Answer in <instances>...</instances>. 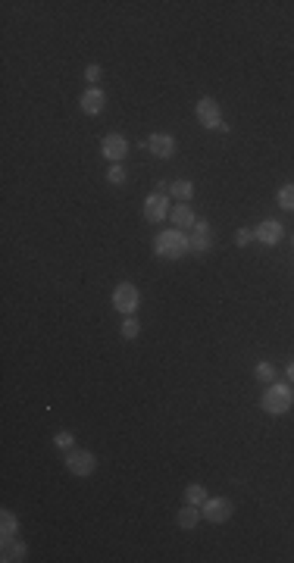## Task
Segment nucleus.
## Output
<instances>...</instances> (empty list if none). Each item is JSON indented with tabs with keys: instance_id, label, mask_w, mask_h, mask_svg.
Returning <instances> with one entry per match:
<instances>
[{
	"instance_id": "nucleus-1",
	"label": "nucleus",
	"mask_w": 294,
	"mask_h": 563,
	"mask_svg": "<svg viewBox=\"0 0 294 563\" xmlns=\"http://www.w3.org/2000/svg\"><path fill=\"white\" fill-rule=\"evenodd\" d=\"M188 251H191V247H188V238L182 229L157 232V238H154V254H157L160 260H182Z\"/></svg>"
},
{
	"instance_id": "nucleus-2",
	"label": "nucleus",
	"mask_w": 294,
	"mask_h": 563,
	"mask_svg": "<svg viewBox=\"0 0 294 563\" xmlns=\"http://www.w3.org/2000/svg\"><path fill=\"white\" fill-rule=\"evenodd\" d=\"M260 407L266 410L269 416H282L294 407V388L288 382H269L266 391L260 398Z\"/></svg>"
},
{
	"instance_id": "nucleus-3",
	"label": "nucleus",
	"mask_w": 294,
	"mask_h": 563,
	"mask_svg": "<svg viewBox=\"0 0 294 563\" xmlns=\"http://www.w3.org/2000/svg\"><path fill=\"white\" fill-rule=\"evenodd\" d=\"M194 116H198V123L204 125V129L222 132V135L229 132V123L222 119V107H219L216 97H200V101L194 103Z\"/></svg>"
},
{
	"instance_id": "nucleus-4",
	"label": "nucleus",
	"mask_w": 294,
	"mask_h": 563,
	"mask_svg": "<svg viewBox=\"0 0 294 563\" xmlns=\"http://www.w3.org/2000/svg\"><path fill=\"white\" fill-rule=\"evenodd\" d=\"M138 304H141V291H138L132 282H119V285L113 288V307H116L123 316H135Z\"/></svg>"
},
{
	"instance_id": "nucleus-5",
	"label": "nucleus",
	"mask_w": 294,
	"mask_h": 563,
	"mask_svg": "<svg viewBox=\"0 0 294 563\" xmlns=\"http://www.w3.org/2000/svg\"><path fill=\"white\" fill-rule=\"evenodd\" d=\"M66 469H69L72 475H78V479H85V475H94L97 457L91 454V451H85V448H72V451H66Z\"/></svg>"
},
{
	"instance_id": "nucleus-6",
	"label": "nucleus",
	"mask_w": 294,
	"mask_h": 563,
	"mask_svg": "<svg viewBox=\"0 0 294 563\" xmlns=\"http://www.w3.org/2000/svg\"><path fill=\"white\" fill-rule=\"evenodd\" d=\"M141 213H144V219H147V223H163V219H169V213H172L169 194H160V191L147 194V197H144Z\"/></svg>"
},
{
	"instance_id": "nucleus-7",
	"label": "nucleus",
	"mask_w": 294,
	"mask_h": 563,
	"mask_svg": "<svg viewBox=\"0 0 294 563\" xmlns=\"http://www.w3.org/2000/svg\"><path fill=\"white\" fill-rule=\"evenodd\" d=\"M101 154L107 156L109 163H123L125 156H129V138L119 135V132H109V135H103Z\"/></svg>"
},
{
	"instance_id": "nucleus-8",
	"label": "nucleus",
	"mask_w": 294,
	"mask_h": 563,
	"mask_svg": "<svg viewBox=\"0 0 294 563\" xmlns=\"http://www.w3.org/2000/svg\"><path fill=\"white\" fill-rule=\"evenodd\" d=\"M232 501H229V498H207V501L204 504H200V513H204V520L207 522H216V526H219V522H226L229 520V516H232Z\"/></svg>"
},
{
	"instance_id": "nucleus-9",
	"label": "nucleus",
	"mask_w": 294,
	"mask_h": 563,
	"mask_svg": "<svg viewBox=\"0 0 294 563\" xmlns=\"http://www.w3.org/2000/svg\"><path fill=\"white\" fill-rule=\"evenodd\" d=\"M176 138L169 135V132H154L151 138H147V150H151V156H157V160H169V156H176Z\"/></svg>"
},
{
	"instance_id": "nucleus-10",
	"label": "nucleus",
	"mask_w": 294,
	"mask_h": 563,
	"mask_svg": "<svg viewBox=\"0 0 294 563\" xmlns=\"http://www.w3.org/2000/svg\"><path fill=\"white\" fill-rule=\"evenodd\" d=\"M253 235H257V241H260V245L273 247V245H279L282 238H285V225H282L279 219H263V223L253 229Z\"/></svg>"
},
{
	"instance_id": "nucleus-11",
	"label": "nucleus",
	"mask_w": 294,
	"mask_h": 563,
	"mask_svg": "<svg viewBox=\"0 0 294 563\" xmlns=\"http://www.w3.org/2000/svg\"><path fill=\"white\" fill-rule=\"evenodd\" d=\"M28 554L25 542L19 535H3V544H0V560L3 563H22Z\"/></svg>"
},
{
	"instance_id": "nucleus-12",
	"label": "nucleus",
	"mask_w": 294,
	"mask_h": 563,
	"mask_svg": "<svg viewBox=\"0 0 294 563\" xmlns=\"http://www.w3.org/2000/svg\"><path fill=\"white\" fill-rule=\"evenodd\" d=\"M78 107H82L85 116H101L103 107H107V91L103 88H88L82 97H78Z\"/></svg>"
},
{
	"instance_id": "nucleus-13",
	"label": "nucleus",
	"mask_w": 294,
	"mask_h": 563,
	"mask_svg": "<svg viewBox=\"0 0 294 563\" xmlns=\"http://www.w3.org/2000/svg\"><path fill=\"white\" fill-rule=\"evenodd\" d=\"M169 219H172V229H182V232L194 229V223H198L191 204H176L172 207V213H169Z\"/></svg>"
},
{
	"instance_id": "nucleus-14",
	"label": "nucleus",
	"mask_w": 294,
	"mask_h": 563,
	"mask_svg": "<svg viewBox=\"0 0 294 563\" xmlns=\"http://www.w3.org/2000/svg\"><path fill=\"white\" fill-rule=\"evenodd\" d=\"M200 520H204V513H200V507H194V504H185V507L178 510V516H176L178 529H185V532H194V529H198Z\"/></svg>"
},
{
	"instance_id": "nucleus-15",
	"label": "nucleus",
	"mask_w": 294,
	"mask_h": 563,
	"mask_svg": "<svg viewBox=\"0 0 294 563\" xmlns=\"http://www.w3.org/2000/svg\"><path fill=\"white\" fill-rule=\"evenodd\" d=\"M169 197H176L178 204H188L194 197V185L188 182V178H176V182L169 185Z\"/></svg>"
},
{
	"instance_id": "nucleus-16",
	"label": "nucleus",
	"mask_w": 294,
	"mask_h": 563,
	"mask_svg": "<svg viewBox=\"0 0 294 563\" xmlns=\"http://www.w3.org/2000/svg\"><path fill=\"white\" fill-rule=\"evenodd\" d=\"M275 204L282 207V210L294 213V182H285L279 188V194H275Z\"/></svg>"
},
{
	"instance_id": "nucleus-17",
	"label": "nucleus",
	"mask_w": 294,
	"mask_h": 563,
	"mask_svg": "<svg viewBox=\"0 0 294 563\" xmlns=\"http://www.w3.org/2000/svg\"><path fill=\"white\" fill-rule=\"evenodd\" d=\"M207 498H210V495H207V489L200 485V482H191V485L185 489V504H194V507H200Z\"/></svg>"
},
{
	"instance_id": "nucleus-18",
	"label": "nucleus",
	"mask_w": 294,
	"mask_h": 563,
	"mask_svg": "<svg viewBox=\"0 0 294 563\" xmlns=\"http://www.w3.org/2000/svg\"><path fill=\"white\" fill-rule=\"evenodd\" d=\"M0 532H3V535H19V520H16L13 510H3V513H0Z\"/></svg>"
},
{
	"instance_id": "nucleus-19",
	"label": "nucleus",
	"mask_w": 294,
	"mask_h": 563,
	"mask_svg": "<svg viewBox=\"0 0 294 563\" xmlns=\"http://www.w3.org/2000/svg\"><path fill=\"white\" fill-rule=\"evenodd\" d=\"M138 332H141V323H138V316H125V323L119 326V335H123L125 341H135Z\"/></svg>"
},
{
	"instance_id": "nucleus-20",
	"label": "nucleus",
	"mask_w": 294,
	"mask_h": 563,
	"mask_svg": "<svg viewBox=\"0 0 294 563\" xmlns=\"http://www.w3.org/2000/svg\"><path fill=\"white\" fill-rule=\"evenodd\" d=\"M253 376H257V382H266V385H269V382H275V367L263 360V363H257V367H253Z\"/></svg>"
},
{
	"instance_id": "nucleus-21",
	"label": "nucleus",
	"mask_w": 294,
	"mask_h": 563,
	"mask_svg": "<svg viewBox=\"0 0 294 563\" xmlns=\"http://www.w3.org/2000/svg\"><path fill=\"white\" fill-rule=\"evenodd\" d=\"M125 178H129V172H125L123 163H109V170H107V182L109 185H125Z\"/></svg>"
},
{
	"instance_id": "nucleus-22",
	"label": "nucleus",
	"mask_w": 294,
	"mask_h": 563,
	"mask_svg": "<svg viewBox=\"0 0 294 563\" xmlns=\"http://www.w3.org/2000/svg\"><path fill=\"white\" fill-rule=\"evenodd\" d=\"M188 247H191L194 254H207L210 251V235H191L188 238Z\"/></svg>"
},
{
	"instance_id": "nucleus-23",
	"label": "nucleus",
	"mask_w": 294,
	"mask_h": 563,
	"mask_svg": "<svg viewBox=\"0 0 294 563\" xmlns=\"http://www.w3.org/2000/svg\"><path fill=\"white\" fill-rule=\"evenodd\" d=\"M54 444L60 451H72V448H76V435H72V432H56L54 435Z\"/></svg>"
},
{
	"instance_id": "nucleus-24",
	"label": "nucleus",
	"mask_w": 294,
	"mask_h": 563,
	"mask_svg": "<svg viewBox=\"0 0 294 563\" xmlns=\"http://www.w3.org/2000/svg\"><path fill=\"white\" fill-rule=\"evenodd\" d=\"M251 241H257V235H253V229H251V225H241V229L235 232V245H238V247H247V245H251Z\"/></svg>"
},
{
	"instance_id": "nucleus-25",
	"label": "nucleus",
	"mask_w": 294,
	"mask_h": 563,
	"mask_svg": "<svg viewBox=\"0 0 294 563\" xmlns=\"http://www.w3.org/2000/svg\"><path fill=\"white\" fill-rule=\"evenodd\" d=\"M101 79H103V69L97 66V63H91V66H85V82H91V88H101V85H97V82H101Z\"/></svg>"
},
{
	"instance_id": "nucleus-26",
	"label": "nucleus",
	"mask_w": 294,
	"mask_h": 563,
	"mask_svg": "<svg viewBox=\"0 0 294 563\" xmlns=\"http://www.w3.org/2000/svg\"><path fill=\"white\" fill-rule=\"evenodd\" d=\"M191 232H194V235H210V223H207V219H198Z\"/></svg>"
},
{
	"instance_id": "nucleus-27",
	"label": "nucleus",
	"mask_w": 294,
	"mask_h": 563,
	"mask_svg": "<svg viewBox=\"0 0 294 563\" xmlns=\"http://www.w3.org/2000/svg\"><path fill=\"white\" fill-rule=\"evenodd\" d=\"M169 185H172V182H166V178H160V182H157V191H160V194H169Z\"/></svg>"
},
{
	"instance_id": "nucleus-28",
	"label": "nucleus",
	"mask_w": 294,
	"mask_h": 563,
	"mask_svg": "<svg viewBox=\"0 0 294 563\" xmlns=\"http://www.w3.org/2000/svg\"><path fill=\"white\" fill-rule=\"evenodd\" d=\"M285 376H288V382H294V360H291V363H288V367H285Z\"/></svg>"
},
{
	"instance_id": "nucleus-29",
	"label": "nucleus",
	"mask_w": 294,
	"mask_h": 563,
	"mask_svg": "<svg viewBox=\"0 0 294 563\" xmlns=\"http://www.w3.org/2000/svg\"><path fill=\"white\" fill-rule=\"evenodd\" d=\"M291 245H294V238H291Z\"/></svg>"
}]
</instances>
